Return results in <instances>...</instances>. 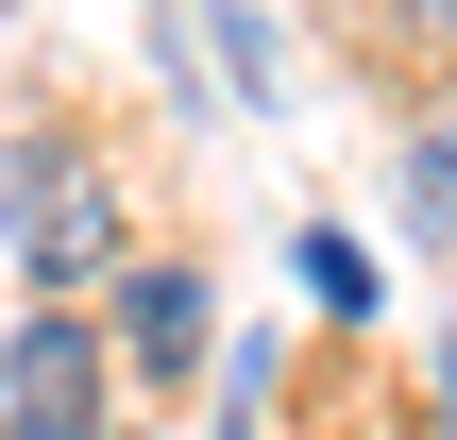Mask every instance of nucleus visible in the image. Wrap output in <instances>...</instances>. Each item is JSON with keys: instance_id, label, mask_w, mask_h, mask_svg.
I'll list each match as a JSON object with an SVG mask.
<instances>
[{"instance_id": "1", "label": "nucleus", "mask_w": 457, "mask_h": 440, "mask_svg": "<svg viewBox=\"0 0 457 440\" xmlns=\"http://www.w3.org/2000/svg\"><path fill=\"white\" fill-rule=\"evenodd\" d=\"M0 237H17V271L68 288V305L136 271V254H119V187H102L68 136H17V153H0Z\"/></svg>"}, {"instance_id": "2", "label": "nucleus", "mask_w": 457, "mask_h": 440, "mask_svg": "<svg viewBox=\"0 0 457 440\" xmlns=\"http://www.w3.org/2000/svg\"><path fill=\"white\" fill-rule=\"evenodd\" d=\"M0 440H102V322H68V288L0 356Z\"/></svg>"}, {"instance_id": "3", "label": "nucleus", "mask_w": 457, "mask_h": 440, "mask_svg": "<svg viewBox=\"0 0 457 440\" xmlns=\"http://www.w3.org/2000/svg\"><path fill=\"white\" fill-rule=\"evenodd\" d=\"M119 356H136V373H204V271L136 254V271H119Z\"/></svg>"}, {"instance_id": "4", "label": "nucleus", "mask_w": 457, "mask_h": 440, "mask_svg": "<svg viewBox=\"0 0 457 440\" xmlns=\"http://www.w3.org/2000/svg\"><path fill=\"white\" fill-rule=\"evenodd\" d=\"M407 237H457V102L407 136Z\"/></svg>"}, {"instance_id": "5", "label": "nucleus", "mask_w": 457, "mask_h": 440, "mask_svg": "<svg viewBox=\"0 0 457 440\" xmlns=\"http://www.w3.org/2000/svg\"><path fill=\"white\" fill-rule=\"evenodd\" d=\"M204 51H220V85H254V102L288 85V68H271V17H254V0H204Z\"/></svg>"}, {"instance_id": "6", "label": "nucleus", "mask_w": 457, "mask_h": 440, "mask_svg": "<svg viewBox=\"0 0 457 440\" xmlns=\"http://www.w3.org/2000/svg\"><path fill=\"white\" fill-rule=\"evenodd\" d=\"M305 288H322V305L356 322V305H373V254H356V237H305Z\"/></svg>"}, {"instance_id": "7", "label": "nucleus", "mask_w": 457, "mask_h": 440, "mask_svg": "<svg viewBox=\"0 0 457 440\" xmlns=\"http://www.w3.org/2000/svg\"><path fill=\"white\" fill-rule=\"evenodd\" d=\"M407 17H424V34H441V51H457V0H407Z\"/></svg>"}, {"instance_id": "8", "label": "nucleus", "mask_w": 457, "mask_h": 440, "mask_svg": "<svg viewBox=\"0 0 457 440\" xmlns=\"http://www.w3.org/2000/svg\"><path fill=\"white\" fill-rule=\"evenodd\" d=\"M102 440H119V424H102Z\"/></svg>"}]
</instances>
